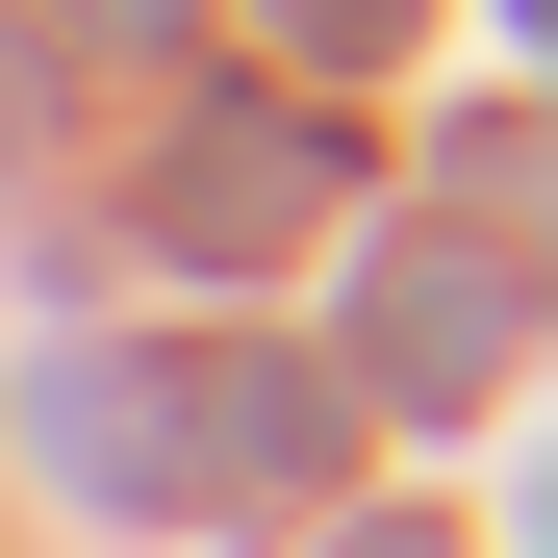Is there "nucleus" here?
Instances as JSON below:
<instances>
[{
  "label": "nucleus",
  "mask_w": 558,
  "mask_h": 558,
  "mask_svg": "<svg viewBox=\"0 0 558 558\" xmlns=\"http://www.w3.org/2000/svg\"><path fill=\"white\" fill-rule=\"evenodd\" d=\"M381 355H407V407H483V355H508V279H483V254H432L407 305H381Z\"/></svg>",
  "instance_id": "obj_1"
},
{
  "label": "nucleus",
  "mask_w": 558,
  "mask_h": 558,
  "mask_svg": "<svg viewBox=\"0 0 558 558\" xmlns=\"http://www.w3.org/2000/svg\"><path fill=\"white\" fill-rule=\"evenodd\" d=\"M0 128H26V51H0Z\"/></svg>",
  "instance_id": "obj_4"
},
{
  "label": "nucleus",
  "mask_w": 558,
  "mask_h": 558,
  "mask_svg": "<svg viewBox=\"0 0 558 558\" xmlns=\"http://www.w3.org/2000/svg\"><path fill=\"white\" fill-rule=\"evenodd\" d=\"M305 128H204V153H178V229H204V254H254V229H305Z\"/></svg>",
  "instance_id": "obj_2"
},
{
  "label": "nucleus",
  "mask_w": 558,
  "mask_h": 558,
  "mask_svg": "<svg viewBox=\"0 0 558 558\" xmlns=\"http://www.w3.org/2000/svg\"><path fill=\"white\" fill-rule=\"evenodd\" d=\"M305 26H330V51H381V26H407V0H305Z\"/></svg>",
  "instance_id": "obj_3"
}]
</instances>
